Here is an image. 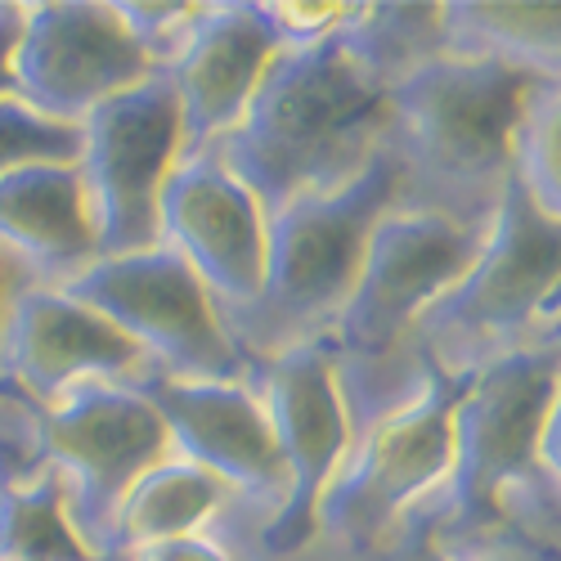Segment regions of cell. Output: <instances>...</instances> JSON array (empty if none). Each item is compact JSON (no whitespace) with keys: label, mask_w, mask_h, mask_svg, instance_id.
<instances>
[{"label":"cell","mask_w":561,"mask_h":561,"mask_svg":"<svg viewBox=\"0 0 561 561\" xmlns=\"http://www.w3.org/2000/svg\"><path fill=\"white\" fill-rule=\"evenodd\" d=\"M41 445L64 481L72 530L95 557L113 561L108 535L122 499L145 472L175 458L158 409L130 387L85 382L45 409Z\"/></svg>","instance_id":"obj_10"},{"label":"cell","mask_w":561,"mask_h":561,"mask_svg":"<svg viewBox=\"0 0 561 561\" xmlns=\"http://www.w3.org/2000/svg\"><path fill=\"white\" fill-rule=\"evenodd\" d=\"M517 180L530 203L561 225V81H539L517 135Z\"/></svg>","instance_id":"obj_22"},{"label":"cell","mask_w":561,"mask_h":561,"mask_svg":"<svg viewBox=\"0 0 561 561\" xmlns=\"http://www.w3.org/2000/svg\"><path fill=\"white\" fill-rule=\"evenodd\" d=\"M233 494L203 472L190 458H167L153 472H145L130 494L122 499L117 517H113V535H108V557L126 561L145 548L158 543H175V539H194L207 535L225 512H233Z\"/></svg>","instance_id":"obj_17"},{"label":"cell","mask_w":561,"mask_h":561,"mask_svg":"<svg viewBox=\"0 0 561 561\" xmlns=\"http://www.w3.org/2000/svg\"><path fill=\"white\" fill-rule=\"evenodd\" d=\"M158 233L162 248L203 278L220 314L256 301L265 278V211L211 149L184 153L167 175Z\"/></svg>","instance_id":"obj_13"},{"label":"cell","mask_w":561,"mask_h":561,"mask_svg":"<svg viewBox=\"0 0 561 561\" xmlns=\"http://www.w3.org/2000/svg\"><path fill=\"white\" fill-rule=\"evenodd\" d=\"M64 293L90 310H100L113 329H122L153 359L162 378H184V382L248 378V364L233 351L203 278L162 243L130 256H100Z\"/></svg>","instance_id":"obj_8"},{"label":"cell","mask_w":561,"mask_h":561,"mask_svg":"<svg viewBox=\"0 0 561 561\" xmlns=\"http://www.w3.org/2000/svg\"><path fill=\"white\" fill-rule=\"evenodd\" d=\"M248 382L265 400L278 458H284L288 472V503L265 530H248L225 512L207 535H216L233 552V561H301L314 543L319 499L329 494L355 440L333 378L329 342L319 337L293 351H278L270 359H256L248 364Z\"/></svg>","instance_id":"obj_7"},{"label":"cell","mask_w":561,"mask_h":561,"mask_svg":"<svg viewBox=\"0 0 561 561\" xmlns=\"http://www.w3.org/2000/svg\"><path fill=\"white\" fill-rule=\"evenodd\" d=\"M530 77L494 59L440 55L387 90L396 207L490 233L517 175V135L535 95Z\"/></svg>","instance_id":"obj_1"},{"label":"cell","mask_w":561,"mask_h":561,"mask_svg":"<svg viewBox=\"0 0 561 561\" xmlns=\"http://www.w3.org/2000/svg\"><path fill=\"white\" fill-rule=\"evenodd\" d=\"M557 293L561 225L512 175L481 252L417 323V359L432 378L472 382L481 368L543 333V310Z\"/></svg>","instance_id":"obj_6"},{"label":"cell","mask_w":561,"mask_h":561,"mask_svg":"<svg viewBox=\"0 0 561 561\" xmlns=\"http://www.w3.org/2000/svg\"><path fill=\"white\" fill-rule=\"evenodd\" d=\"M382 561H561V548L539 543L522 530H485V535H440L427 503L413 507Z\"/></svg>","instance_id":"obj_21"},{"label":"cell","mask_w":561,"mask_h":561,"mask_svg":"<svg viewBox=\"0 0 561 561\" xmlns=\"http://www.w3.org/2000/svg\"><path fill=\"white\" fill-rule=\"evenodd\" d=\"M23 288H32L27 270L5 248H0V378H5V329H10V310H14V301H19Z\"/></svg>","instance_id":"obj_29"},{"label":"cell","mask_w":561,"mask_h":561,"mask_svg":"<svg viewBox=\"0 0 561 561\" xmlns=\"http://www.w3.org/2000/svg\"><path fill=\"white\" fill-rule=\"evenodd\" d=\"M23 32V5L5 0L0 5V100H19V85H14V45Z\"/></svg>","instance_id":"obj_28"},{"label":"cell","mask_w":561,"mask_h":561,"mask_svg":"<svg viewBox=\"0 0 561 561\" xmlns=\"http://www.w3.org/2000/svg\"><path fill=\"white\" fill-rule=\"evenodd\" d=\"M0 248L36 288H68L100 261L77 162L23 167L0 180Z\"/></svg>","instance_id":"obj_16"},{"label":"cell","mask_w":561,"mask_h":561,"mask_svg":"<svg viewBox=\"0 0 561 561\" xmlns=\"http://www.w3.org/2000/svg\"><path fill=\"white\" fill-rule=\"evenodd\" d=\"M117 5V19L126 23V32L135 36V45L153 59V68H171L175 55L190 45L198 19H203V5H194V0H113Z\"/></svg>","instance_id":"obj_25"},{"label":"cell","mask_w":561,"mask_h":561,"mask_svg":"<svg viewBox=\"0 0 561 561\" xmlns=\"http://www.w3.org/2000/svg\"><path fill=\"white\" fill-rule=\"evenodd\" d=\"M158 417L167 423L171 449L198 462L229 494V517L248 530H265L288 503V472L278 458V440L261 391L243 382H184V378H149L139 387Z\"/></svg>","instance_id":"obj_11"},{"label":"cell","mask_w":561,"mask_h":561,"mask_svg":"<svg viewBox=\"0 0 561 561\" xmlns=\"http://www.w3.org/2000/svg\"><path fill=\"white\" fill-rule=\"evenodd\" d=\"M485 233L458 229L440 216L391 207L368 239L355 288L333 323L329 359L351 417V436H364L387 413L404 409L432 387L417 359V323L454 278L472 265Z\"/></svg>","instance_id":"obj_4"},{"label":"cell","mask_w":561,"mask_h":561,"mask_svg":"<svg viewBox=\"0 0 561 561\" xmlns=\"http://www.w3.org/2000/svg\"><path fill=\"white\" fill-rule=\"evenodd\" d=\"M130 561H233V552L216 535H194V539H175V543L145 548V552H135Z\"/></svg>","instance_id":"obj_27"},{"label":"cell","mask_w":561,"mask_h":561,"mask_svg":"<svg viewBox=\"0 0 561 561\" xmlns=\"http://www.w3.org/2000/svg\"><path fill=\"white\" fill-rule=\"evenodd\" d=\"M337 36L382 90L449 55L445 5H351Z\"/></svg>","instance_id":"obj_19"},{"label":"cell","mask_w":561,"mask_h":561,"mask_svg":"<svg viewBox=\"0 0 561 561\" xmlns=\"http://www.w3.org/2000/svg\"><path fill=\"white\" fill-rule=\"evenodd\" d=\"M561 382V333L526 346L462 382L454 404V462L427 499L440 535L522 530L561 548V494L539 462L543 413Z\"/></svg>","instance_id":"obj_3"},{"label":"cell","mask_w":561,"mask_h":561,"mask_svg":"<svg viewBox=\"0 0 561 561\" xmlns=\"http://www.w3.org/2000/svg\"><path fill=\"white\" fill-rule=\"evenodd\" d=\"M557 333H561V329H557Z\"/></svg>","instance_id":"obj_32"},{"label":"cell","mask_w":561,"mask_h":561,"mask_svg":"<svg viewBox=\"0 0 561 561\" xmlns=\"http://www.w3.org/2000/svg\"><path fill=\"white\" fill-rule=\"evenodd\" d=\"M278 32L256 0H216L203 5V19L190 45L175 55L167 72L175 104L184 153H203L243 122L265 68L278 59Z\"/></svg>","instance_id":"obj_15"},{"label":"cell","mask_w":561,"mask_h":561,"mask_svg":"<svg viewBox=\"0 0 561 561\" xmlns=\"http://www.w3.org/2000/svg\"><path fill=\"white\" fill-rule=\"evenodd\" d=\"M396 207V171L382 153L355 184L323 198H297L265 216V278L252 306L220 314L243 364L319 342L355 288L368 239Z\"/></svg>","instance_id":"obj_5"},{"label":"cell","mask_w":561,"mask_h":561,"mask_svg":"<svg viewBox=\"0 0 561 561\" xmlns=\"http://www.w3.org/2000/svg\"><path fill=\"white\" fill-rule=\"evenodd\" d=\"M81 158V126L41 117L23 100H0V180L23 167H50Z\"/></svg>","instance_id":"obj_23"},{"label":"cell","mask_w":561,"mask_h":561,"mask_svg":"<svg viewBox=\"0 0 561 561\" xmlns=\"http://www.w3.org/2000/svg\"><path fill=\"white\" fill-rule=\"evenodd\" d=\"M543 329H561V293L548 301V310H543Z\"/></svg>","instance_id":"obj_31"},{"label":"cell","mask_w":561,"mask_h":561,"mask_svg":"<svg viewBox=\"0 0 561 561\" xmlns=\"http://www.w3.org/2000/svg\"><path fill=\"white\" fill-rule=\"evenodd\" d=\"M0 561H104L72 530L55 467H45L32 485L0 490Z\"/></svg>","instance_id":"obj_20"},{"label":"cell","mask_w":561,"mask_h":561,"mask_svg":"<svg viewBox=\"0 0 561 561\" xmlns=\"http://www.w3.org/2000/svg\"><path fill=\"white\" fill-rule=\"evenodd\" d=\"M180 158L184 130L167 72L130 85L81 122L77 175L100 256H130L162 243L158 207Z\"/></svg>","instance_id":"obj_9"},{"label":"cell","mask_w":561,"mask_h":561,"mask_svg":"<svg viewBox=\"0 0 561 561\" xmlns=\"http://www.w3.org/2000/svg\"><path fill=\"white\" fill-rule=\"evenodd\" d=\"M449 55L494 59L530 81H561V5H477L445 0Z\"/></svg>","instance_id":"obj_18"},{"label":"cell","mask_w":561,"mask_h":561,"mask_svg":"<svg viewBox=\"0 0 561 561\" xmlns=\"http://www.w3.org/2000/svg\"><path fill=\"white\" fill-rule=\"evenodd\" d=\"M5 378L19 382L36 404H59L85 382L139 391L158 378L153 359L122 329L68 297L64 288H23L5 329Z\"/></svg>","instance_id":"obj_14"},{"label":"cell","mask_w":561,"mask_h":561,"mask_svg":"<svg viewBox=\"0 0 561 561\" xmlns=\"http://www.w3.org/2000/svg\"><path fill=\"white\" fill-rule=\"evenodd\" d=\"M346 14L351 5H310V0H301V5H265V19L278 32L284 50H301V45L333 36L346 23Z\"/></svg>","instance_id":"obj_26"},{"label":"cell","mask_w":561,"mask_h":561,"mask_svg":"<svg viewBox=\"0 0 561 561\" xmlns=\"http://www.w3.org/2000/svg\"><path fill=\"white\" fill-rule=\"evenodd\" d=\"M552 333H557V329H552ZM539 462H543L548 481H552V485H557V494H561V382H557V396H552V404H548V413H543Z\"/></svg>","instance_id":"obj_30"},{"label":"cell","mask_w":561,"mask_h":561,"mask_svg":"<svg viewBox=\"0 0 561 561\" xmlns=\"http://www.w3.org/2000/svg\"><path fill=\"white\" fill-rule=\"evenodd\" d=\"M387 145V90L342 45L323 36L278 50L256 95L211 153L261 203L265 216L297 198H323L355 184Z\"/></svg>","instance_id":"obj_2"},{"label":"cell","mask_w":561,"mask_h":561,"mask_svg":"<svg viewBox=\"0 0 561 561\" xmlns=\"http://www.w3.org/2000/svg\"><path fill=\"white\" fill-rule=\"evenodd\" d=\"M41 423L45 404H36L19 382L0 378V490L32 485L50 467L41 445Z\"/></svg>","instance_id":"obj_24"},{"label":"cell","mask_w":561,"mask_h":561,"mask_svg":"<svg viewBox=\"0 0 561 561\" xmlns=\"http://www.w3.org/2000/svg\"><path fill=\"white\" fill-rule=\"evenodd\" d=\"M158 68L139 50L117 5L72 0V5H23L14 45L19 100L41 117L81 126L100 104L149 81Z\"/></svg>","instance_id":"obj_12"}]
</instances>
